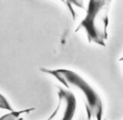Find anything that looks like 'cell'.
I'll list each match as a JSON object with an SVG mask.
<instances>
[{
  "instance_id": "obj_1",
  "label": "cell",
  "mask_w": 123,
  "mask_h": 120,
  "mask_svg": "<svg viewBox=\"0 0 123 120\" xmlns=\"http://www.w3.org/2000/svg\"><path fill=\"white\" fill-rule=\"evenodd\" d=\"M40 71L52 76L65 88L80 96L84 103L88 120H102L103 105L101 98L97 91L79 75L67 69L42 68Z\"/></svg>"
},
{
  "instance_id": "obj_2",
  "label": "cell",
  "mask_w": 123,
  "mask_h": 120,
  "mask_svg": "<svg viewBox=\"0 0 123 120\" xmlns=\"http://www.w3.org/2000/svg\"><path fill=\"white\" fill-rule=\"evenodd\" d=\"M111 3V1L109 0H91L88 2L86 15L75 32L84 30L88 42L105 46Z\"/></svg>"
},
{
  "instance_id": "obj_3",
  "label": "cell",
  "mask_w": 123,
  "mask_h": 120,
  "mask_svg": "<svg viewBox=\"0 0 123 120\" xmlns=\"http://www.w3.org/2000/svg\"><path fill=\"white\" fill-rule=\"evenodd\" d=\"M76 109V99L69 90L58 87V104L46 120H72Z\"/></svg>"
},
{
  "instance_id": "obj_4",
  "label": "cell",
  "mask_w": 123,
  "mask_h": 120,
  "mask_svg": "<svg viewBox=\"0 0 123 120\" xmlns=\"http://www.w3.org/2000/svg\"><path fill=\"white\" fill-rule=\"evenodd\" d=\"M35 110V108H27L20 111H12L9 113L6 114L0 117V120H24V115H28Z\"/></svg>"
},
{
  "instance_id": "obj_5",
  "label": "cell",
  "mask_w": 123,
  "mask_h": 120,
  "mask_svg": "<svg viewBox=\"0 0 123 120\" xmlns=\"http://www.w3.org/2000/svg\"><path fill=\"white\" fill-rule=\"evenodd\" d=\"M0 108L9 112L13 111L12 108L10 105V104L8 102L6 98L2 94H1V93H0Z\"/></svg>"
}]
</instances>
